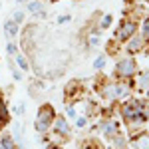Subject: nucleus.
I'll return each instance as SVG.
<instances>
[{
  "instance_id": "1",
  "label": "nucleus",
  "mask_w": 149,
  "mask_h": 149,
  "mask_svg": "<svg viewBox=\"0 0 149 149\" xmlns=\"http://www.w3.org/2000/svg\"><path fill=\"white\" fill-rule=\"evenodd\" d=\"M54 119H56V113H54V109H52V105L46 103V105H42L40 107V111H38V117H36V129L38 131H48L50 125L54 123Z\"/></svg>"
},
{
  "instance_id": "2",
  "label": "nucleus",
  "mask_w": 149,
  "mask_h": 149,
  "mask_svg": "<svg viewBox=\"0 0 149 149\" xmlns=\"http://www.w3.org/2000/svg\"><path fill=\"white\" fill-rule=\"evenodd\" d=\"M135 72H137V62L133 58H123V60L117 62L119 78H131V76H135Z\"/></svg>"
},
{
  "instance_id": "3",
  "label": "nucleus",
  "mask_w": 149,
  "mask_h": 149,
  "mask_svg": "<svg viewBox=\"0 0 149 149\" xmlns=\"http://www.w3.org/2000/svg\"><path fill=\"white\" fill-rule=\"evenodd\" d=\"M125 93H127V86H121V84H105L102 90V95L107 100H117Z\"/></svg>"
},
{
  "instance_id": "4",
  "label": "nucleus",
  "mask_w": 149,
  "mask_h": 149,
  "mask_svg": "<svg viewBox=\"0 0 149 149\" xmlns=\"http://www.w3.org/2000/svg\"><path fill=\"white\" fill-rule=\"evenodd\" d=\"M135 30H137V24L133 22V20H127V22H123L119 26V30L115 32V38L123 42V40H127V38H131V36L135 34Z\"/></svg>"
},
{
  "instance_id": "5",
  "label": "nucleus",
  "mask_w": 149,
  "mask_h": 149,
  "mask_svg": "<svg viewBox=\"0 0 149 149\" xmlns=\"http://www.w3.org/2000/svg\"><path fill=\"white\" fill-rule=\"evenodd\" d=\"M4 34H6V38H14L18 34V24L14 20H6L4 22Z\"/></svg>"
},
{
  "instance_id": "6",
  "label": "nucleus",
  "mask_w": 149,
  "mask_h": 149,
  "mask_svg": "<svg viewBox=\"0 0 149 149\" xmlns=\"http://www.w3.org/2000/svg\"><path fill=\"white\" fill-rule=\"evenodd\" d=\"M54 123H56V131L60 133V135H68V133H70V125L66 123V119H64V117L54 119Z\"/></svg>"
},
{
  "instance_id": "7",
  "label": "nucleus",
  "mask_w": 149,
  "mask_h": 149,
  "mask_svg": "<svg viewBox=\"0 0 149 149\" xmlns=\"http://www.w3.org/2000/svg\"><path fill=\"white\" fill-rule=\"evenodd\" d=\"M143 48V38L141 36H131V42H129V46H127V50L129 52H137V50H141Z\"/></svg>"
},
{
  "instance_id": "8",
  "label": "nucleus",
  "mask_w": 149,
  "mask_h": 149,
  "mask_svg": "<svg viewBox=\"0 0 149 149\" xmlns=\"http://www.w3.org/2000/svg\"><path fill=\"white\" fill-rule=\"evenodd\" d=\"M28 12H32V14H42V16H44V4H42V0L28 2Z\"/></svg>"
},
{
  "instance_id": "9",
  "label": "nucleus",
  "mask_w": 149,
  "mask_h": 149,
  "mask_svg": "<svg viewBox=\"0 0 149 149\" xmlns=\"http://www.w3.org/2000/svg\"><path fill=\"white\" fill-rule=\"evenodd\" d=\"M102 129H103V133H105L107 137H113L115 133H117V123H113V121H103Z\"/></svg>"
},
{
  "instance_id": "10",
  "label": "nucleus",
  "mask_w": 149,
  "mask_h": 149,
  "mask_svg": "<svg viewBox=\"0 0 149 149\" xmlns=\"http://www.w3.org/2000/svg\"><path fill=\"white\" fill-rule=\"evenodd\" d=\"M0 145H2V149H14V139H12V135H4V137L0 139Z\"/></svg>"
},
{
  "instance_id": "11",
  "label": "nucleus",
  "mask_w": 149,
  "mask_h": 149,
  "mask_svg": "<svg viewBox=\"0 0 149 149\" xmlns=\"http://www.w3.org/2000/svg\"><path fill=\"white\" fill-rule=\"evenodd\" d=\"M141 38L143 40H149V18H145L143 24H141Z\"/></svg>"
},
{
  "instance_id": "12",
  "label": "nucleus",
  "mask_w": 149,
  "mask_h": 149,
  "mask_svg": "<svg viewBox=\"0 0 149 149\" xmlns=\"http://www.w3.org/2000/svg\"><path fill=\"white\" fill-rule=\"evenodd\" d=\"M135 149H149V137H139L135 141Z\"/></svg>"
},
{
  "instance_id": "13",
  "label": "nucleus",
  "mask_w": 149,
  "mask_h": 149,
  "mask_svg": "<svg viewBox=\"0 0 149 149\" xmlns=\"http://www.w3.org/2000/svg\"><path fill=\"white\" fill-rule=\"evenodd\" d=\"M6 117H8V109H6V105H4V102L0 100V125L6 121Z\"/></svg>"
},
{
  "instance_id": "14",
  "label": "nucleus",
  "mask_w": 149,
  "mask_h": 149,
  "mask_svg": "<svg viewBox=\"0 0 149 149\" xmlns=\"http://www.w3.org/2000/svg\"><path fill=\"white\" fill-rule=\"evenodd\" d=\"M16 64H18V68H20V70H28V68H30V66H28V62H26V58L20 56V54L16 56Z\"/></svg>"
},
{
  "instance_id": "15",
  "label": "nucleus",
  "mask_w": 149,
  "mask_h": 149,
  "mask_svg": "<svg viewBox=\"0 0 149 149\" xmlns=\"http://www.w3.org/2000/svg\"><path fill=\"white\" fill-rule=\"evenodd\" d=\"M105 62H107V58H105V56H100L95 62H93V68H95V70H102L103 66H105Z\"/></svg>"
},
{
  "instance_id": "16",
  "label": "nucleus",
  "mask_w": 149,
  "mask_h": 149,
  "mask_svg": "<svg viewBox=\"0 0 149 149\" xmlns=\"http://www.w3.org/2000/svg\"><path fill=\"white\" fill-rule=\"evenodd\" d=\"M149 84V72H145V74H141V80H139V88H147Z\"/></svg>"
},
{
  "instance_id": "17",
  "label": "nucleus",
  "mask_w": 149,
  "mask_h": 149,
  "mask_svg": "<svg viewBox=\"0 0 149 149\" xmlns=\"http://www.w3.org/2000/svg\"><path fill=\"white\" fill-rule=\"evenodd\" d=\"M109 24H111V16H109V14H105V16L102 18V24H100V28H107Z\"/></svg>"
},
{
  "instance_id": "18",
  "label": "nucleus",
  "mask_w": 149,
  "mask_h": 149,
  "mask_svg": "<svg viewBox=\"0 0 149 149\" xmlns=\"http://www.w3.org/2000/svg\"><path fill=\"white\" fill-rule=\"evenodd\" d=\"M12 20H14V22H16V24H20V22H22V20H24V12L16 10V12H14V18H12Z\"/></svg>"
},
{
  "instance_id": "19",
  "label": "nucleus",
  "mask_w": 149,
  "mask_h": 149,
  "mask_svg": "<svg viewBox=\"0 0 149 149\" xmlns=\"http://www.w3.org/2000/svg\"><path fill=\"white\" fill-rule=\"evenodd\" d=\"M6 50H8V54H12V56H14V54H18V48L14 46V44H8V46H6Z\"/></svg>"
},
{
  "instance_id": "20",
  "label": "nucleus",
  "mask_w": 149,
  "mask_h": 149,
  "mask_svg": "<svg viewBox=\"0 0 149 149\" xmlns=\"http://www.w3.org/2000/svg\"><path fill=\"white\" fill-rule=\"evenodd\" d=\"M14 111H16V113H18V115H22V113H24V103H18Z\"/></svg>"
},
{
  "instance_id": "21",
  "label": "nucleus",
  "mask_w": 149,
  "mask_h": 149,
  "mask_svg": "<svg viewBox=\"0 0 149 149\" xmlns=\"http://www.w3.org/2000/svg\"><path fill=\"white\" fill-rule=\"evenodd\" d=\"M66 113H68L70 117H76V109H74V107H68V109H66Z\"/></svg>"
},
{
  "instance_id": "22",
  "label": "nucleus",
  "mask_w": 149,
  "mask_h": 149,
  "mask_svg": "<svg viewBox=\"0 0 149 149\" xmlns=\"http://www.w3.org/2000/svg\"><path fill=\"white\" fill-rule=\"evenodd\" d=\"M76 125H78V127H84V125H86V117H80V119L76 121Z\"/></svg>"
},
{
  "instance_id": "23",
  "label": "nucleus",
  "mask_w": 149,
  "mask_h": 149,
  "mask_svg": "<svg viewBox=\"0 0 149 149\" xmlns=\"http://www.w3.org/2000/svg\"><path fill=\"white\" fill-rule=\"evenodd\" d=\"M68 20H70V16H60V18H58V22H60V24L68 22Z\"/></svg>"
},
{
  "instance_id": "24",
  "label": "nucleus",
  "mask_w": 149,
  "mask_h": 149,
  "mask_svg": "<svg viewBox=\"0 0 149 149\" xmlns=\"http://www.w3.org/2000/svg\"><path fill=\"white\" fill-rule=\"evenodd\" d=\"M14 80H22V76H20V72H18V70H14Z\"/></svg>"
},
{
  "instance_id": "25",
  "label": "nucleus",
  "mask_w": 149,
  "mask_h": 149,
  "mask_svg": "<svg viewBox=\"0 0 149 149\" xmlns=\"http://www.w3.org/2000/svg\"><path fill=\"white\" fill-rule=\"evenodd\" d=\"M97 42H100L97 36H92V38H90V44H97Z\"/></svg>"
},
{
  "instance_id": "26",
  "label": "nucleus",
  "mask_w": 149,
  "mask_h": 149,
  "mask_svg": "<svg viewBox=\"0 0 149 149\" xmlns=\"http://www.w3.org/2000/svg\"><path fill=\"white\" fill-rule=\"evenodd\" d=\"M16 2H26V0H16Z\"/></svg>"
},
{
  "instance_id": "27",
  "label": "nucleus",
  "mask_w": 149,
  "mask_h": 149,
  "mask_svg": "<svg viewBox=\"0 0 149 149\" xmlns=\"http://www.w3.org/2000/svg\"><path fill=\"white\" fill-rule=\"evenodd\" d=\"M147 95H149V88H147Z\"/></svg>"
},
{
  "instance_id": "28",
  "label": "nucleus",
  "mask_w": 149,
  "mask_h": 149,
  "mask_svg": "<svg viewBox=\"0 0 149 149\" xmlns=\"http://www.w3.org/2000/svg\"><path fill=\"white\" fill-rule=\"evenodd\" d=\"M0 6H2V4H0Z\"/></svg>"
}]
</instances>
